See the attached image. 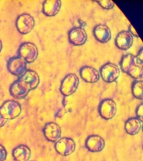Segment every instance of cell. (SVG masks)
Here are the masks:
<instances>
[{
	"label": "cell",
	"instance_id": "6da1fadb",
	"mask_svg": "<svg viewBox=\"0 0 143 161\" xmlns=\"http://www.w3.org/2000/svg\"><path fill=\"white\" fill-rule=\"evenodd\" d=\"M40 80L39 76L36 72L26 70L11 86L10 92L11 95L16 99H23L30 91L38 86Z\"/></svg>",
	"mask_w": 143,
	"mask_h": 161
},
{
	"label": "cell",
	"instance_id": "7a4b0ae2",
	"mask_svg": "<svg viewBox=\"0 0 143 161\" xmlns=\"http://www.w3.org/2000/svg\"><path fill=\"white\" fill-rule=\"evenodd\" d=\"M122 70L135 79L143 77V61L131 54L123 57L121 62Z\"/></svg>",
	"mask_w": 143,
	"mask_h": 161
},
{
	"label": "cell",
	"instance_id": "3957f363",
	"mask_svg": "<svg viewBox=\"0 0 143 161\" xmlns=\"http://www.w3.org/2000/svg\"><path fill=\"white\" fill-rule=\"evenodd\" d=\"M22 112L20 104L13 100L5 102L0 107V113L7 120L13 119L19 115Z\"/></svg>",
	"mask_w": 143,
	"mask_h": 161
},
{
	"label": "cell",
	"instance_id": "277c9868",
	"mask_svg": "<svg viewBox=\"0 0 143 161\" xmlns=\"http://www.w3.org/2000/svg\"><path fill=\"white\" fill-rule=\"evenodd\" d=\"M19 57L24 59L27 63L33 62L37 58L38 50L37 47L32 43H23L20 46L18 50Z\"/></svg>",
	"mask_w": 143,
	"mask_h": 161
},
{
	"label": "cell",
	"instance_id": "5b68a950",
	"mask_svg": "<svg viewBox=\"0 0 143 161\" xmlns=\"http://www.w3.org/2000/svg\"><path fill=\"white\" fill-rule=\"evenodd\" d=\"M79 79L74 74L68 75L61 83L60 91L63 95L68 96L74 93L79 86Z\"/></svg>",
	"mask_w": 143,
	"mask_h": 161
},
{
	"label": "cell",
	"instance_id": "8992f818",
	"mask_svg": "<svg viewBox=\"0 0 143 161\" xmlns=\"http://www.w3.org/2000/svg\"><path fill=\"white\" fill-rule=\"evenodd\" d=\"M34 19L31 15L24 14L19 15L16 20L17 30L22 34H27L30 32L35 26Z\"/></svg>",
	"mask_w": 143,
	"mask_h": 161
},
{
	"label": "cell",
	"instance_id": "52a82bcc",
	"mask_svg": "<svg viewBox=\"0 0 143 161\" xmlns=\"http://www.w3.org/2000/svg\"><path fill=\"white\" fill-rule=\"evenodd\" d=\"M120 73L117 65L110 63L105 64L100 70V74L103 80L108 83L115 81L118 78Z\"/></svg>",
	"mask_w": 143,
	"mask_h": 161
},
{
	"label": "cell",
	"instance_id": "ba28073f",
	"mask_svg": "<svg viewBox=\"0 0 143 161\" xmlns=\"http://www.w3.org/2000/svg\"><path fill=\"white\" fill-rule=\"evenodd\" d=\"M56 152L63 156L71 154L75 151L76 144L71 138L64 137L57 141L55 145Z\"/></svg>",
	"mask_w": 143,
	"mask_h": 161
},
{
	"label": "cell",
	"instance_id": "9c48e42d",
	"mask_svg": "<svg viewBox=\"0 0 143 161\" xmlns=\"http://www.w3.org/2000/svg\"><path fill=\"white\" fill-rule=\"evenodd\" d=\"M99 111L101 116L105 119H110L113 118L116 114V103L111 99H105L100 103Z\"/></svg>",
	"mask_w": 143,
	"mask_h": 161
},
{
	"label": "cell",
	"instance_id": "30bf717a",
	"mask_svg": "<svg viewBox=\"0 0 143 161\" xmlns=\"http://www.w3.org/2000/svg\"><path fill=\"white\" fill-rule=\"evenodd\" d=\"M7 68L11 74L17 76H20L26 70L27 63L20 57H15L8 60Z\"/></svg>",
	"mask_w": 143,
	"mask_h": 161
},
{
	"label": "cell",
	"instance_id": "8fae6325",
	"mask_svg": "<svg viewBox=\"0 0 143 161\" xmlns=\"http://www.w3.org/2000/svg\"><path fill=\"white\" fill-rule=\"evenodd\" d=\"M44 135L47 140L56 142L61 136V128L57 124L53 122L47 123L43 130Z\"/></svg>",
	"mask_w": 143,
	"mask_h": 161
},
{
	"label": "cell",
	"instance_id": "7c38bea8",
	"mask_svg": "<svg viewBox=\"0 0 143 161\" xmlns=\"http://www.w3.org/2000/svg\"><path fill=\"white\" fill-rule=\"evenodd\" d=\"M70 42L74 45L80 46L85 44L87 40V34L85 30L81 27L74 28L69 34Z\"/></svg>",
	"mask_w": 143,
	"mask_h": 161
},
{
	"label": "cell",
	"instance_id": "4fadbf2b",
	"mask_svg": "<svg viewBox=\"0 0 143 161\" xmlns=\"http://www.w3.org/2000/svg\"><path fill=\"white\" fill-rule=\"evenodd\" d=\"M133 43L132 35L130 32L123 31L119 33L115 39V44L119 49L127 50L130 48Z\"/></svg>",
	"mask_w": 143,
	"mask_h": 161
},
{
	"label": "cell",
	"instance_id": "5bb4252c",
	"mask_svg": "<svg viewBox=\"0 0 143 161\" xmlns=\"http://www.w3.org/2000/svg\"><path fill=\"white\" fill-rule=\"evenodd\" d=\"M105 142L104 139L100 136L92 135L86 139V147L91 152H101L105 147Z\"/></svg>",
	"mask_w": 143,
	"mask_h": 161
},
{
	"label": "cell",
	"instance_id": "9a60e30c",
	"mask_svg": "<svg viewBox=\"0 0 143 161\" xmlns=\"http://www.w3.org/2000/svg\"><path fill=\"white\" fill-rule=\"evenodd\" d=\"M80 74L81 78L88 83L96 82L100 78L99 72L92 67H83L80 70Z\"/></svg>",
	"mask_w": 143,
	"mask_h": 161
},
{
	"label": "cell",
	"instance_id": "2e32d148",
	"mask_svg": "<svg viewBox=\"0 0 143 161\" xmlns=\"http://www.w3.org/2000/svg\"><path fill=\"white\" fill-rule=\"evenodd\" d=\"M61 2L59 0H47L42 6V11L48 16H53L57 14L61 9Z\"/></svg>",
	"mask_w": 143,
	"mask_h": 161
},
{
	"label": "cell",
	"instance_id": "e0dca14e",
	"mask_svg": "<svg viewBox=\"0 0 143 161\" xmlns=\"http://www.w3.org/2000/svg\"><path fill=\"white\" fill-rule=\"evenodd\" d=\"M93 33L96 40L102 43L107 42L111 38L110 29L105 25H97L94 28Z\"/></svg>",
	"mask_w": 143,
	"mask_h": 161
},
{
	"label": "cell",
	"instance_id": "ac0fdd59",
	"mask_svg": "<svg viewBox=\"0 0 143 161\" xmlns=\"http://www.w3.org/2000/svg\"><path fill=\"white\" fill-rule=\"evenodd\" d=\"M30 149L25 145H20L12 152V156L16 161H28L30 158Z\"/></svg>",
	"mask_w": 143,
	"mask_h": 161
},
{
	"label": "cell",
	"instance_id": "d6986e66",
	"mask_svg": "<svg viewBox=\"0 0 143 161\" xmlns=\"http://www.w3.org/2000/svg\"><path fill=\"white\" fill-rule=\"evenodd\" d=\"M141 128V121L138 118H130L125 123V130L128 134L131 135L137 134Z\"/></svg>",
	"mask_w": 143,
	"mask_h": 161
},
{
	"label": "cell",
	"instance_id": "ffe728a7",
	"mask_svg": "<svg viewBox=\"0 0 143 161\" xmlns=\"http://www.w3.org/2000/svg\"><path fill=\"white\" fill-rule=\"evenodd\" d=\"M134 96L137 99H142L143 98V82L139 80L134 82L132 88Z\"/></svg>",
	"mask_w": 143,
	"mask_h": 161
},
{
	"label": "cell",
	"instance_id": "44dd1931",
	"mask_svg": "<svg viewBox=\"0 0 143 161\" xmlns=\"http://www.w3.org/2000/svg\"><path fill=\"white\" fill-rule=\"evenodd\" d=\"M97 2L102 7L106 9H110L113 8L114 6V3L110 0H103V1H97Z\"/></svg>",
	"mask_w": 143,
	"mask_h": 161
},
{
	"label": "cell",
	"instance_id": "7402d4cb",
	"mask_svg": "<svg viewBox=\"0 0 143 161\" xmlns=\"http://www.w3.org/2000/svg\"><path fill=\"white\" fill-rule=\"evenodd\" d=\"M7 156V150L3 146L0 144V161L5 160Z\"/></svg>",
	"mask_w": 143,
	"mask_h": 161
},
{
	"label": "cell",
	"instance_id": "603a6c76",
	"mask_svg": "<svg viewBox=\"0 0 143 161\" xmlns=\"http://www.w3.org/2000/svg\"><path fill=\"white\" fill-rule=\"evenodd\" d=\"M136 114L138 117V119L141 122L143 121V105L141 104L138 107L136 110Z\"/></svg>",
	"mask_w": 143,
	"mask_h": 161
},
{
	"label": "cell",
	"instance_id": "cb8c5ba5",
	"mask_svg": "<svg viewBox=\"0 0 143 161\" xmlns=\"http://www.w3.org/2000/svg\"><path fill=\"white\" fill-rule=\"evenodd\" d=\"M8 120L4 119L3 117L2 116V114L0 113V128L3 126L7 123Z\"/></svg>",
	"mask_w": 143,
	"mask_h": 161
},
{
	"label": "cell",
	"instance_id": "d4e9b609",
	"mask_svg": "<svg viewBox=\"0 0 143 161\" xmlns=\"http://www.w3.org/2000/svg\"><path fill=\"white\" fill-rule=\"evenodd\" d=\"M3 45H2V41L0 40V52L2 51Z\"/></svg>",
	"mask_w": 143,
	"mask_h": 161
}]
</instances>
